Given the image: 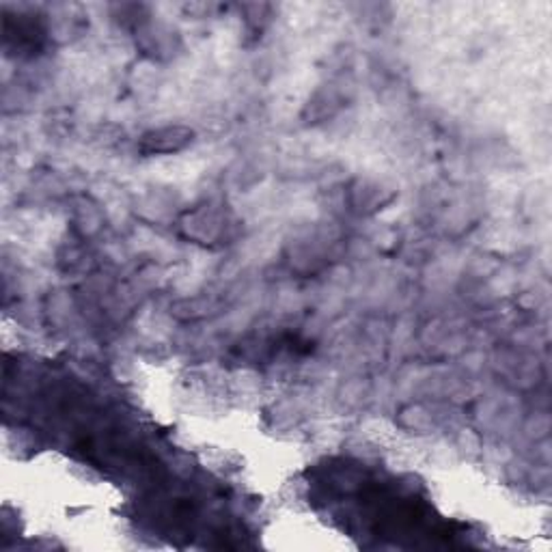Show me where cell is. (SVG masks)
Listing matches in <instances>:
<instances>
[{
    "label": "cell",
    "mask_w": 552,
    "mask_h": 552,
    "mask_svg": "<svg viewBox=\"0 0 552 552\" xmlns=\"http://www.w3.org/2000/svg\"><path fill=\"white\" fill-rule=\"evenodd\" d=\"M192 132L186 130V127H166V130H158L151 132L142 138L141 150L145 153H168V151H177L191 141Z\"/></svg>",
    "instance_id": "obj_1"
}]
</instances>
